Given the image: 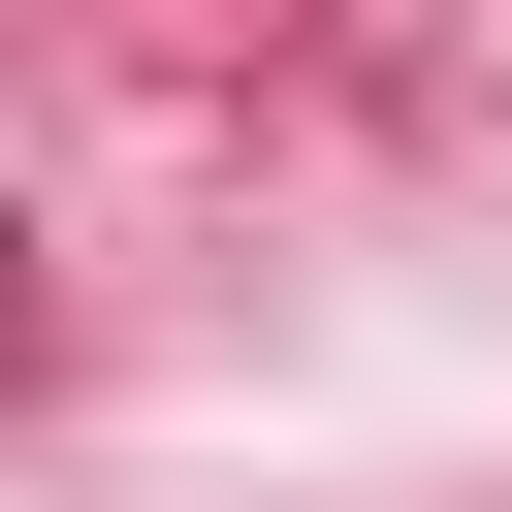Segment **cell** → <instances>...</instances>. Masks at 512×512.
Returning a JSON list of instances; mask_svg holds the SVG:
<instances>
[{
	"mask_svg": "<svg viewBox=\"0 0 512 512\" xmlns=\"http://www.w3.org/2000/svg\"><path fill=\"white\" fill-rule=\"evenodd\" d=\"M0 352H32V256H0Z\"/></svg>",
	"mask_w": 512,
	"mask_h": 512,
	"instance_id": "1",
	"label": "cell"
}]
</instances>
